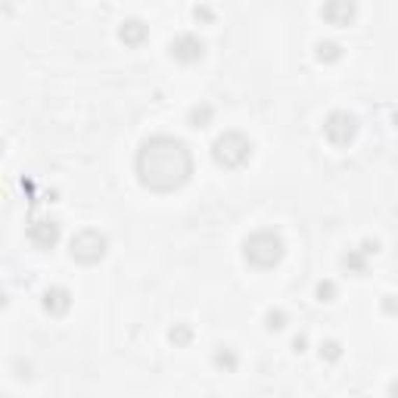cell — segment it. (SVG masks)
<instances>
[{"label": "cell", "instance_id": "cb8c5ba5", "mask_svg": "<svg viewBox=\"0 0 398 398\" xmlns=\"http://www.w3.org/2000/svg\"><path fill=\"white\" fill-rule=\"evenodd\" d=\"M392 125H395V128H398V109H395V113H392Z\"/></svg>", "mask_w": 398, "mask_h": 398}, {"label": "cell", "instance_id": "44dd1931", "mask_svg": "<svg viewBox=\"0 0 398 398\" xmlns=\"http://www.w3.org/2000/svg\"><path fill=\"white\" fill-rule=\"evenodd\" d=\"M305 348H308V336H305V333H299V336H292V352H296V355H302Z\"/></svg>", "mask_w": 398, "mask_h": 398}, {"label": "cell", "instance_id": "7a4b0ae2", "mask_svg": "<svg viewBox=\"0 0 398 398\" xmlns=\"http://www.w3.org/2000/svg\"><path fill=\"white\" fill-rule=\"evenodd\" d=\"M283 255H286L283 236L271 227L255 230V234H249L246 240H243V258H246V264H253L258 271L277 268V264L283 262Z\"/></svg>", "mask_w": 398, "mask_h": 398}, {"label": "cell", "instance_id": "9a60e30c", "mask_svg": "<svg viewBox=\"0 0 398 398\" xmlns=\"http://www.w3.org/2000/svg\"><path fill=\"white\" fill-rule=\"evenodd\" d=\"M336 296H339V286H336V280L324 277V280L314 283V299H318V302H336Z\"/></svg>", "mask_w": 398, "mask_h": 398}, {"label": "cell", "instance_id": "5bb4252c", "mask_svg": "<svg viewBox=\"0 0 398 398\" xmlns=\"http://www.w3.org/2000/svg\"><path fill=\"white\" fill-rule=\"evenodd\" d=\"M339 264L348 271V274H364L367 271V255L361 253V249H348V253H342Z\"/></svg>", "mask_w": 398, "mask_h": 398}, {"label": "cell", "instance_id": "ffe728a7", "mask_svg": "<svg viewBox=\"0 0 398 398\" xmlns=\"http://www.w3.org/2000/svg\"><path fill=\"white\" fill-rule=\"evenodd\" d=\"M193 16L202 19V22H212L215 13H212V6H193Z\"/></svg>", "mask_w": 398, "mask_h": 398}, {"label": "cell", "instance_id": "9c48e42d", "mask_svg": "<svg viewBox=\"0 0 398 398\" xmlns=\"http://www.w3.org/2000/svg\"><path fill=\"white\" fill-rule=\"evenodd\" d=\"M41 308L50 314V318H62V314H69V308H72V292L66 286H50L41 296Z\"/></svg>", "mask_w": 398, "mask_h": 398}, {"label": "cell", "instance_id": "277c9868", "mask_svg": "<svg viewBox=\"0 0 398 398\" xmlns=\"http://www.w3.org/2000/svg\"><path fill=\"white\" fill-rule=\"evenodd\" d=\"M106 253H109L106 234H100V230H94V227L78 230V234L69 240V255L78 264H97L106 258Z\"/></svg>", "mask_w": 398, "mask_h": 398}, {"label": "cell", "instance_id": "4fadbf2b", "mask_svg": "<svg viewBox=\"0 0 398 398\" xmlns=\"http://www.w3.org/2000/svg\"><path fill=\"white\" fill-rule=\"evenodd\" d=\"M187 122H190V128H208V125L215 122V106L212 103H197V106L187 113Z\"/></svg>", "mask_w": 398, "mask_h": 398}, {"label": "cell", "instance_id": "6da1fadb", "mask_svg": "<svg viewBox=\"0 0 398 398\" xmlns=\"http://www.w3.org/2000/svg\"><path fill=\"white\" fill-rule=\"evenodd\" d=\"M137 184L150 193H174L193 178V152L180 137L152 134L134 152Z\"/></svg>", "mask_w": 398, "mask_h": 398}, {"label": "cell", "instance_id": "ba28073f", "mask_svg": "<svg viewBox=\"0 0 398 398\" xmlns=\"http://www.w3.org/2000/svg\"><path fill=\"white\" fill-rule=\"evenodd\" d=\"M355 16H358V6H355L352 0H327V3L320 6V19H324L327 25H348Z\"/></svg>", "mask_w": 398, "mask_h": 398}, {"label": "cell", "instance_id": "e0dca14e", "mask_svg": "<svg viewBox=\"0 0 398 398\" xmlns=\"http://www.w3.org/2000/svg\"><path fill=\"white\" fill-rule=\"evenodd\" d=\"M193 336H197V333H193V327H190V324H174L171 330H169V339L174 342V348H184V346H190Z\"/></svg>", "mask_w": 398, "mask_h": 398}, {"label": "cell", "instance_id": "d6986e66", "mask_svg": "<svg viewBox=\"0 0 398 398\" xmlns=\"http://www.w3.org/2000/svg\"><path fill=\"white\" fill-rule=\"evenodd\" d=\"M380 308L386 311V314H398V296H392V292H389V296H383Z\"/></svg>", "mask_w": 398, "mask_h": 398}, {"label": "cell", "instance_id": "603a6c76", "mask_svg": "<svg viewBox=\"0 0 398 398\" xmlns=\"http://www.w3.org/2000/svg\"><path fill=\"white\" fill-rule=\"evenodd\" d=\"M389 398H398V376L389 383Z\"/></svg>", "mask_w": 398, "mask_h": 398}, {"label": "cell", "instance_id": "8fae6325", "mask_svg": "<svg viewBox=\"0 0 398 398\" xmlns=\"http://www.w3.org/2000/svg\"><path fill=\"white\" fill-rule=\"evenodd\" d=\"M212 364L218 370H225V374H234V370L240 367V352H236L234 346H215Z\"/></svg>", "mask_w": 398, "mask_h": 398}, {"label": "cell", "instance_id": "7402d4cb", "mask_svg": "<svg viewBox=\"0 0 398 398\" xmlns=\"http://www.w3.org/2000/svg\"><path fill=\"white\" fill-rule=\"evenodd\" d=\"M358 249H361V253H364V255L370 258V255H376V253H380V243H376V240H364Z\"/></svg>", "mask_w": 398, "mask_h": 398}, {"label": "cell", "instance_id": "7c38bea8", "mask_svg": "<svg viewBox=\"0 0 398 398\" xmlns=\"http://www.w3.org/2000/svg\"><path fill=\"white\" fill-rule=\"evenodd\" d=\"M314 57H318V62H324V66H333V62L342 59V44L339 41H318L314 44Z\"/></svg>", "mask_w": 398, "mask_h": 398}, {"label": "cell", "instance_id": "2e32d148", "mask_svg": "<svg viewBox=\"0 0 398 398\" xmlns=\"http://www.w3.org/2000/svg\"><path fill=\"white\" fill-rule=\"evenodd\" d=\"M318 355H320V361H327V364H336L342 358V342L339 339H324L318 346Z\"/></svg>", "mask_w": 398, "mask_h": 398}, {"label": "cell", "instance_id": "3957f363", "mask_svg": "<svg viewBox=\"0 0 398 398\" xmlns=\"http://www.w3.org/2000/svg\"><path fill=\"white\" fill-rule=\"evenodd\" d=\"M253 159V141L243 131H225L212 143V162L225 171H236Z\"/></svg>", "mask_w": 398, "mask_h": 398}, {"label": "cell", "instance_id": "5b68a950", "mask_svg": "<svg viewBox=\"0 0 398 398\" xmlns=\"http://www.w3.org/2000/svg\"><path fill=\"white\" fill-rule=\"evenodd\" d=\"M324 137L333 146H348L358 137V118L346 109H333L330 115L324 118Z\"/></svg>", "mask_w": 398, "mask_h": 398}, {"label": "cell", "instance_id": "52a82bcc", "mask_svg": "<svg viewBox=\"0 0 398 398\" xmlns=\"http://www.w3.org/2000/svg\"><path fill=\"white\" fill-rule=\"evenodd\" d=\"M25 236H29V243L34 249H53L59 243L62 230H59V225L53 218H38V221H31V225H29Z\"/></svg>", "mask_w": 398, "mask_h": 398}, {"label": "cell", "instance_id": "8992f818", "mask_svg": "<svg viewBox=\"0 0 398 398\" xmlns=\"http://www.w3.org/2000/svg\"><path fill=\"white\" fill-rule=\"evenodd\" d=\"M169 53H171V59L184 62V66H193V62H199L206 57V41L193 31H180L169 44Z\"/></svg>", "mask_w": 398, "mask_h": 398}, {"label": "cell", "instance_id": "ac0fdd59", "mask_svg": "<svg viewBox=\"0 0 398 398\" xmlns=\"http://www.w3.org/2000/svg\"><path fill=\"white\" fill-rule=\"evenodd\" d=\"M286 324H290V318H286L283 308H268V311H264V327H268L271 333H274V330H283Z\"/></svg>", "mask_w": 398, "mask_h": 398}, {"label": "cell", "instance_id": "30bf717a", "mask_svg": "<svg viewBox=\"0 0 398 398\" xmlns=\"http://www.w3.org/2000/svg\"><path fill=\"white\" fill-rule=\"evenodd\" d=\"M146 38H150V25H146L143 19H125V22L118 25V41H122V44L141 47Z\"/></svg>", "mask_w": 398, "mask_h": 398}]
</instances>
